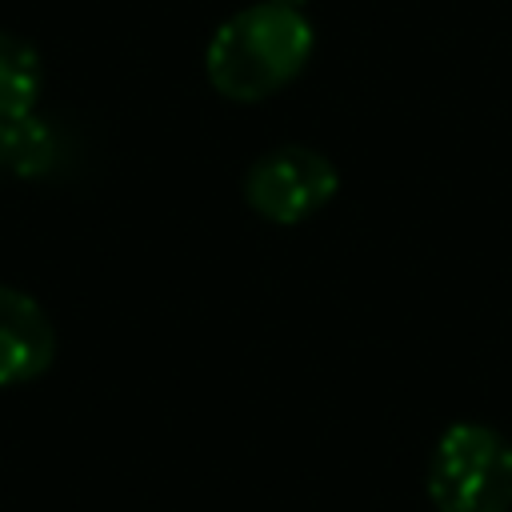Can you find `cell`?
Wrapping results in <instances>:
<instances>
[{
  "label": "cell",
  "mask_w": 512,
  "mask_h": 512,
  "mask_svg": "<svg viewBox=\"0 0 512 512\" xmlns=\"http://www.w3.org/2000/svg\"><path fill=\"white\" fill-rule=\"evenodd\" d=\"M312 48L316 28L304 8L256 0L216 24L204 48V72L224 100L256 104L288 88L312 60Z\"/></svg>",
  "instance_id": "cell-1"
},
{
  "label": "cell",
  "mask_w": 512,
  "mask_h": 512,
  "mask_svg": "<svg viewBox=\"0 0 512 512\" xmlns=\"http://www.w3.org/2000/svg\"><path fill=\"white\" fill-rule=\"evenodd\" d=\"M424 488L436 512H512V440L480 420H456L428 456Z\"/></svg>",
  "instance_id": "cell-2"
},
{
  "label": "cell",
  "mask_w": 512,
  "mask_h": 512,
  "mask_svg": "<svg viewBox=\"0 0 512 512\" xmlns=\"http://www.w3.org/2000/svg\"><path fill=\"white\" fill-rule=\"evenodd\" d=\"M340 192L336 164L308 144H280L256 156L244 172V204L280 228L312 220Z\"/></svg>",
  "instance_id": "cell-3"
},
{
  "label": "cell",
  "mask_w": 512,
  "mask_h": 512,
  "mask_svg": "<svg viewBox=\"0 0 512 512\" xmlns=\"http://www.w3.org/2000/svg\"><path fill=\"white\" fill-rule=\"evenodd\" d=\"M52 356H56V328L48 312L28 292L0 284V388L44 376Z\"/></svg>",
  "instance_id": "cell-4"
},
{
  "label": "cell",
  "mask_w": 512,
  "mask_h": 512,
  "mask_svg": "<svg viewBox=\"0 0 512 512\" xmlns=\"http://www.w3.org/2000/svg\"><path fill=\"white\" fill-rule=\"evenodd\" d=\"M40 88H44L40 52L16 32H0V124L32 116Z\"/></svg>",
  "instance_id": "cell-5"
},
{
  "label": "cell",
  "mask_w": 512,
  "mask_h": 512,
  "mask_svg": "<svg viewBox=\"0 0 512 512\" xmlns=\"http://www.w3.org/2000/svg\"><path fill=\"white\" fill-rule=\"evenodd\" d=\"M52 132L44 120L36 116H20V120H4V168L20 172V176H36L52 164Z\"/></svg>",
  "instance_id": "cell-6"
},
{
  "label": "cell",
  "mask_w": 512,
  "mask_h": 512,
  "mask_svg": "<svg viewBox=\"0 0 512 512\" xmlns=\"http://www.w3.org/2000/svg\"><path fill=\"white\" fill-rule=\"evenodd\" d=\"M268 4H284V8H304L308 0H268Z\"/></svg>",
  "instance_id": "cell-7"
},
{
  "label": "cell",
  "mask_w": 512,
  "mask_h": 512,
  "mask_svg": "<svg viewBox=\"0 0 512 512\" xmlns=\"http://www.w3.org/2000/svg\"><path fill=\"white\" fill-rule=\"evenodd\" d=\"M0 172H4V124H0Z\"/></svg>",
  "instance_id": "cell-8"
}]
</instances>
